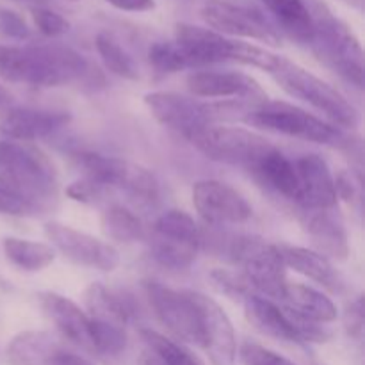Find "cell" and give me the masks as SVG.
I'll return each mask as SVG.
<instances>
[{
    "mask_svg": "<svg viewBox=\"0 0 365 365\" xmlns=\"http://www.w3.org/2000/svg\"><path fill=\"white\" fill-rule=\"evenodd\" d=\"M245 316L248 323L267 337L285 342H323L328 334L321 324L296 316L274 299L250 292L245 299Z\"/></svg>",
    "mask_w": 365,
    "mask_h": 365,
    "instance_id": "cell-10",
    "label": "cell"
},
{
    "mask_svg": "<svg viewBox=\"0 0 365 365\" xmlns=\"http://www.w3.org/2000/svg\"><path fill=\"white\" fill-rule=\"evenodd\" d=\"M70 2H77V0H70Z\"/></svg>",
    "mask_w": 365,
    "mask_h": 365,
    "instance_id": "cell-46",
    "label": "cell"
},
{
    "mask_svg": "<svg viewBox=\"0 0 365 365\" xmlns=\"http://www.w3.org/2000/svg\"><path fill=\"white\" fill-rule=\"evenodd\" d=\"M73 351L48 331H21L7 344L6 359L9 365H68Z\"/></svg>",
    "mask_w": 365,
    "mask_h": 365,
    "instance_id": "cell-21",
    "label": "cell"
},
{
    "mask_svg": "<svg viewBox=\"0 0 365 365\" xmlns=\"http://www.w3.org/2000/svg\"><path fill=\"white\" fill-rule=\"evenodd\" d=\"M84 178L106 189H118L139 203H155L159 200V182L146 168L130 160L102 153L82 152L75 155Z\"/></svg>",
    "mask_w": 365,
    "mask_h": 365,
    "instance_id": "cell-6",
    "label": "cell"
},
{
    "mask_svg": "<svg viewBox=\"0 0 365 365\" xmlns=\"http://www.w3.org/2000/svg\"><path fill=\"white\" fill-rule=\"evenodd\" d=\"M95 43L96 50H98V56L102 57L103 64H106V68L110 73L118 75L121 78H127V81H135L139 77L138 66H135L130 53L113 36L106 34V32H100L96 36Z\"/></svg>",
    "mask_w": 365,
    "mask_h": 365,
    "instance_id": "cell-32",
    "label": "cell"
},
{
    "mask_svg": "<svg viewBox=\"0 0 365 365\" xmlns=\"http://www.w3.org/2000/svg\"><path fill=\"white\" fill-rule=\"evenodd\" d=\"M145 103L150 114L163 127L177 132L187 141L220 120L217 103H202L196 98H189L173 91L146 93Z\"/></svg>",
    "mask_w": 365,
    "mask_h": 365,
    "instance_id": "cell-11",
    "label": "cell"
},
{
    "mask_svg": "<svg viewBox=\"0 0 365 365\" xmlns=\"http://www.w3.org/2000/svg\"><path fill=\"white\" fill-rule=\"evenodd\" d=\"M66 195L75 202L91 203L103 195V189L96 185L95 182L89 180V178H81V180H75L73 184L68 185Z\"/></svg>",
    "mask_w": 365,
    "mask_h": 365,
    "instance_id": "cell-39",
    "label": "cell"
},
{
    "mask_svg": "<svg viewBox=\"0 0 365 365\" xmlns=\"http://www.w3.org/2000/svg\"><path fill=\"white\" fill-rule=\"evenodd\" d=\"M241 120L250 127L260 130L319 143V145H334L341 139V132L335 125L285 102L257 103L242 114Z\"/></svg>",
    "mask_w": 365,
    "mask_h": 365,
    "instance_id": "cell-5",
    "label": "cell"
},
{
    "mask_svg": "<svg viewBox=\"0 0 365 365\" xmlns=\"http://www.w3.org/2000/svg\"><path fill=\"white\" fill-rule=\"evenodd\" d=\"M299 182V203L309 210H330L337 205V189L327 160L307 153L294 160Z\"/></svg>",
    "mask_w": 365,
    "mask_h": 365,
    "instance_id": "cell-20",
    "label": "cell"
},
{
    "mask_svg": "<svg viewBox=\"0 0 365 365\" xmlns=\"http://www.w3.org/2000/svg\"><path fill=\"white\" fill-rule=\"evenodd\" d=\"M175 43L182 50L187 68H203L217 63H234L235 39L191 24L175 27Z\"/></svg>",
    "mask_w": 365,
    "mask_h": 365,
    "instance_id": "cell-18",
    "label": "cell"
},
{
    "mask_svg": "<svg viewBox=\"0 0 365 365\" xmlns=\"http://www.w3.org/2000/svg\"><path fill=\"white\" fill-rule=\"evenodd\" d=\"M102 230L109 239L118 242L141 241L145 237V227L132 210L123 205H110L102 214Z\"/></svg>",
    "mask_w": 365,
    "mask_h": 365,
    "instance_id": "cell-30",
    "label": "cell"
},
{
    "mask_svg": "<svg viewBox=\"0 0 365 365\" xmlns=\"http://www.w3.org/2000/svg\"><path fill=\"white\" fill-rule=\"evenodd\" d=\"M309 9L314 25L310 45H314L321 59L330 64L341 77L356 88H362L364 50L355 32L321 0H312Z\"/></svg>",
    "mask_w": 365,
    "mask_h": 365,
    "instance_id": "cell-3",
    "label": "cell"
},
{
    "mask_svg": "<svg viewBox=\"0 0 365 365\" xmlns=\"http://www.w3.org/2000/svg\"><path fill=\"white\" fill-rule=\"evenodd\" d=\"M31 14L38 31L41 34L48 36V38H56V36L64 34L70 29V21L63 14L56 13V11L48 9V7L34 6L31 9Z\"/></svg>",
    "mask_w": 365,
    "mask_h": 365,
    "instance_id": "cell-35",
    "label": "cell"
},
{
    "mask_svg": "<svg viewBox=\"0 0 365 365\" xmlns=\"http://www.w3.org/2000/svg\"><path fill=\"white\" fill-rule=\"evenodd\" d=\"M192 205L209 225H239L252 217L248 200L220 180H200L192 185Z\"/></svg>",
    "mask_w": 365,
    "mask_h": 365,
    "instance_id": "cell-16",
    "label": "cell"
},
{
    "mask_svg": "<svg viewBox=\"0 0 365 365\" xmlns=\"http://www.w3.org/2000/svg\"><path fill=\"white\" fill-rule=\"evenodd\" d=\"M141 365H163V364H160L152 353H146V355L141 359Z\"/></svg>",
    "mask_w": 365,
    "mask_h": 365,
    "instance_id": "cell-43",
    "label": "cell"
},
{
    "mask_svg": "<svg viewBox=\"0 0 365 365\" xmlns=\"http://www.w3.org/2000/svg\"><path fill=\"white\" fill-rule=\"evenodd\" d=\"M29 212H32V209L27 203L0 187V214H4V216H24Z\"/></svg>",
    "mask_w": 365,
    "mask_h": 365,
    "instance_id": "cell-41",
    "label": "cell"
},
{
    "mask_svg": "<svg viewBox=\"0 0 365 365\" xmlns=\"http://www.w3.org/2000/svg\"><path fill=\"white\" fill-rule=\"evenodd\" d=\"M239 356H241L242 365H296L285 356L278 355L264 346L252 344V342L242 344Z\"/></svg>",
    "mask_w": 365,
    "mask_h": 365,
    "instance_id": "cell-36",
    "label": "cell"
},
{
    "mask_svg": "<svg viewBox=\"0 0 365 365\" xmlns=\"http://www.w3.org/2000/svg\"><path fill=\"white\" fill-rule=\"evenodd\" d=\"M45 235L52 242L53 250L78 266L110 273L120 264V253L114 246L68 225L50 221L45 225Z\"/></svg>",
    "mask_w": 365,
    "mask_h": 365,
    "instance_id": "cell-13",
    "label": "cell"
},
{
    "mask_svg": "<svg viewBox=\"0 0 365 365\" xmlns=\"http://www.w3.org/2000/svg\"><path fill=\"white\" fill-rule=\"evenodd\" d=\"M278 250H280L285 267L324 287L337 289L339 274L335 273L334 266L324 255L314 250L302 248V246H278Z\"/></svg>",
    "mask_w": 365,
    "mask_h": 365,
    "instance_id": "cell-26",
    "label": "cell"
},
{
    "mask_svg": "<svg viewBox=\"0 0 365 365\" xmlns=\"http://www.w3.org/2000/svg\"><path fill=\"white\" fill-rule=\"evenodd\" d=\"M232 255L250 287L259 291L260 296L282 302L289 280L277 245L260 237H241L232 246Z\"/></svg>",
    "mask_w": 365,
    "mask_h": 365,
    "instance_id": "cell-9",
    "label": "cell"
},
{
    "mask_svg": "<svg viewBox=\"0 0 365 365\" xmlns=\"http://www.w3.org/2000/svg\"><path fill=\"white\" fill-rule=\"evenodd\" d=\"M2 250L6 259L14 267L29 271V273L45 269L56 259V250L52 246L46 242L29 241V239L6 237L2 241Z\"/></svg>",
    "mask_w": 365,
    "mask_h": 365,
    "instance_id": "cell-29",
    "label": "cell"
},
{
    "mask_svg": "<svg viewBox=\"0 0 365 365\" xmlns=\"http://www.w3.org/2000/svg\"><path fill=\"white\" fill-rule=\"evenodd\" d=\"M187 88L200 98H220L252 106L266 102L267 98L262 86L241 71H192L187 77Z\"/></svg>",
    "mask_w": 365,
    "mask_h": 365,
    "instance_id": "cell-17",
    "label": "cell"
},
{
    "mask_svg": "<svg viewBox=\"0 0 365 365\" xmlns=\"http://www.w3.org/2000/svg\"><path fill=\"white\" fill-rule=\"evenodd\" d=\"M282 303L296 316L317 324L330 323L337 317V307L334 305V302L327 294L305 284L289 282Z\"/></svg>",
    "mask_w": 365,
    "mask_h": 365,
    "instance_id": "cell-24",
    "label": "cell"
},
{
    "mask_svg": "<svg viewBox=\"0 0 365 365\" xmlns=\"http://www.w3.org/2000/svg\"><path fill=\"white\" fill-rule=\"evenodd\" d=\"M89 317V316H88ZM127 348L125 327L89 317V349L106 356H116Z\"/></svg>",
    "mask_w": 365,
    "mask_h": 365,
    "instance_id": "cell-33",
    "label": "cell"
},
{
    "mask_svg": "<svg viewBox=\"0 0 365 365\" xmlns=\"http://www.w3.org/2000/svg\"><path fill=\"white\" fill-rule=\"evenodd\" d=\"M305 232L316 246L317 253L335 260H346L349 255L348 234L341 221L335 220L328 210H310L305 217Z\"/></svg>",
    "mask_w": 365,
    "mask_h": 365,
    "instance_id": "cell-23",
    "label": "cell"
},
{
    "mask_svg": "<svg viewBox=\"0 0 365 365\" xmlns=\"http://www.w3.org/2000/svg\"><path fill=\"white\" fill-rule=\"evenodd\" d=\"M89 63L63 45H0V78L31 88H61L88 81Z\"/></svg>",
    "mask_w": 365,
    "mask_h": 365,
    "instance_id": "cell-1",
    "label": "cell"
},
{
    "mask_svg": "<svg viewBox=\"0 0 365 365\" xmlns=\"http://www.w3.org/2000/svg\"><path fill=\"white\" fill-rule=\"evenodd\" d=\"M16 2H25V4H32V6H43L46 0H16Z\"/></svg>",
    "mask_w": 365,
    "mask_h": 365,
    "instance_id": "cell-45",
    "label": "cell"
},
{
    "mask_svg": "<svg viewBox=\"0 0 365 365\" xmlns=\"http://www.w3.org/2000/svg\"><path fill=\"white\" fill-rule=\"evenodd\" d=\"M262 4L291 38L310 43L314 25L307 0H262Z\"/></svg>",
    "mask_w": 365,
    "mask_h": 365,
    "instance_id": "cell-27",
    "label": "cell"
},
{
    "mask_svg": "<svg viewBox=\"0 0 365 365\" xmlns=\"http://www.w3.org/2000/svg\"><path fill=\"white\" fill-rule=\"evenodd\" d=\"M271 75L285 93L323 113L331 125L351 128L359 123V113L353 103H349L348 98L334 86L310 73L305 68L285 59L284 64Z\"/></svg>",
    "mask_w": 365,
    "mask_h": 365,
    "instance_id": "cell-4",
    "label": "cell"
},
{
    "mask_svg": "<svg viewBox=\"0 0 365 365\" xmlns=\"http://www.w3.org/2000/svg\"><path fill=\"white\" fill-rule=\"evenodd\" d=\"M6 103H11V96L7 89L0 84V106H6Z\"/></svg>",
    "mask_w": 365,
    "mask_h": 365,
    "instance_id": "cell-44",
    "label": "cell"
},
{
    "mask_svg": "<svg viewBox=\"0 0 365 365\" xmlns=\"http://www.w3.org/2000/svg\"><path fill=\"white\" fill-rule=\"evenodd\" d=\"M141 337L150 348V353L163 365H205L191 349L164 337L159 331L143 328Z\"/></svg>",
    "mask_w": 365,
    "mask_h": 365,
    "instance_id": "cell-31",
    "label": "cell"
},
{
    "mask_svg": "<svg viewBox=\"0 0 365 365\" xmlns=\"http://www.w3.org/2000/svg\"><path fill=\"white\" fill-rule=\"evenodd\" d=\"M113 7L127 13H146L155 7L153 0H107Z\"/></svg>",
    "mask_w": 365,
    "mask_h": 365,
    "instance_id": "cell-42",
    "label": "cell"
},
{
    "mask_svg": "<svg viewBox=\"0 0 365 365\" xmlns=\"http://www.w3.org/2000/svg\"><path fill=\"white\" fill-rule=\"evenodd\" d=\"M0 34L11 39H27L31 31L16 11L0 9Z\"/></svg>",
    "mask_w": 365,
    "mask_h": 365,
    "instance_id": "cell-38",
    "label": "cell"
},
{
    "mask_svg": "<svg viewBox=\"0 0 365 365\" xmlns=\"http://www.w3.org/2000/svg\"><path fill=\"white\" fill-rule=\"evenodd\" d=\"M202 16L207 21V25H209V29L227 36V38L232 36L234 39H257V41H262L271 46H278L282 43V38L277 29L257 9H250V7L235 6V4L225 2V0H217V2H212L203 7Z\"/></svg>",
    "mask_w": 365,
    "mask_h": 365,
    "instance_id": "cell-14",
    "label": "cell"
},
{
    "mask_svg": "<svg viewBox=\"0 0 365 365\" xmlns=\"http://www.w3.org/2000/svg\"><path fill=\"white\" fill-rule=\"evenodd\" d=\"M192 146L200 150L207 159L216 163L241 166L248 171H255L260 160L274 148L266 138L246 128L209 125L191 139Z\"/></svg>",
    "mask_w": 365,
    "mask_h": 365,
    "instance_id": "cell-8",
    "label": "cell"
},
{
    "mask_svg": "<svg viewBox=\"0 0 365 365\" xmlns=\"http://www.w3.org/2000/svg\"><path fill=\"white\" fill-rule=\"evenodd\" d=\"M200 245V228L187 212L171 209L157 217L150 239V253L157 264L175 271L187 269L198 257Z\"/></svg>",
    "mask_w": 365,
    "mask_h": 365,
    "instance_id": "cell-7",
    "label": "cell"
},
{
    "mask_svg": "<svg viewBox=\"0 0 365 365\" xmlns=\"http://www.w3.org/2000/svg\"><path fill=\"white\" fill-rule=\"evenodd\" d=\"M257 178L284 198L299 203V182L294 160L285 157L278 148H273L253 171Z\"/></svg>",
    "mask_w": 365,
    "mask_h": 365,
    "instance_id": "cell-25",
    "label": "cell"
},
{
    "mask_svg": "<svg viewBox=\"0 0 365 365\" xmlns=\"http://www.w3.org/2000/svg\"><path fill=\"white\" fill-rule=\"evenodd\" d=\"M70 113L66 110L34 109L21 106H0V134L13 141H34L68 125Z\"/></svg>",
    "mask_w": 365,
    "mask_h": 365,
    "instance_id": "cell-19",
    "label": "cell"
},
{
    "mask_svg": "<svg viewBox=\"0 0 365 365\" xmlns=\"http://www.w3.org/2000/svg\"><path fill=\"white\" fill-rule=\"evenodd\" d=\"M210 278L214 280L216 287L220 289L221 292L225 294L232 296V298H242L245 299L246 296L252 292V287L248 285V282L242 278V274H235L232 271H225V269H216Z\"/></svg>",
    "mask_w": 365,
    "mask_h": 365,
    "instance_id": "cell-37",
    "label": "cell"
},
{
    "mask_svg": "<svg viewBox=\"0 0 365 365\" xmlns=\"http://www.w3.org/2000/svg\"><path fill=\"white\" fill-rule=\"evenodd\" d=\"M56 166L38 148L25 141H0V187L32 210L52 202L57 195Z\"/></svg>",
    "mask_w": 365,
    "mask_h": 365,
    "instance_id": "cell-2",
    "label": "cell"
},
{
    "mask_svg": "<svg viewBox=\"0 0 365 365\" xmlns=\"http://www.w3.org/2000/svg\"><path fill=\"white\" fill-rule=\"evenodd\" d=\"M145 291L157 319L178 341L200 346V316L192 292L175 291L159 282H146Z\"/></svg>",
    "mask_w": 365,
    "mask_h": 365,
    "instance_id": "cell-12",
    "label": "cell"
},
{
    "mask_svg": "<svg viewBox=\"0 0 365 365\" xmlns=\"http://www.w3.org/2000/svg\"><path fill=\"white\" fill-rule=\"evenodd\" d=\"M364 323H365L364 298L362 296H359V298L349 305L348 312H346V328H348L349 335L355 339H362Z\"/></svg>",
    "mask_w": 365,
    "mask_h": 365,
    "instance_id": "cell-40",
    "label": "cell"
},
{
    "mask_svg": "<svg viewBox=\"0 0 365 365\" xmlns=\"http://www.w3.org/2000/svg\"><path fill=\"white\" fill-rule=\"evenodd\" d=\"M39 307L66 341L89 349V317L70 298L57 292H39ZM91 351V349H89Z\"/></svg>",
    "mask_w": 365,
    "mask_h": 365,
    "instance_id": "cell-22",
    "label": "cell"
},
{
    "mask_svg": "<svg viewBox=\"0 0 365 365\" xmlns=\"http://www.w3.org/2000/svg\"><path fill=\"white\" fill-rule=\"evenodd\" d=\"M200 316V348L207 353L212 365H235L237 339L234 324L220 303L207 294L191 291Z\"/></svg>",
    "mask_w": 365,
    "mask_h": 365,
    "instance_id": "cell-15",
    "label": "cell"
},
{
    "mask_svg": "<svg viewBox=\"0 0 365 365\" xmlns=\"http://www.w3.org/2000/svg\"><path fill=\"white\" fill-rule=\"evenodd\" d=\"M148 59L150 64L163 73H177V71L187 70L184 53L175 41L153 43L150 46Z\"/></svg>",
    "mask_w": 365,
    "mask_h": 365,
    "instance_id": "cell-34",
    "label": "cell"
},
{
    "mask_svg": "<svg viewBox=\"0 0 365 365\" xmlns=\"http://www.w3.org/2000/svg\"><path fill=\"white\" fill-rule=\"evenodd\" d=\"M84 303L88 309V316L91 319L106 321V323L125 327L130 319V307L121 296L114 294L100 282L89 285L84 292Z\"/></svg>",
    "mask_w": 365,
    "mask_h": 365,
    "instance_id": "cell-28",
    "label": "cell"
},
{
    "mask_svg": "<svg viewBox=\"0 0 365 365\" xmlns=\"http://www.w3.org/2000/svg\"><path fill=\"white\" fill-rule=\"evenodd\" d=\"M214 2H217V0H214Z\"/></svg>",
    "mask_w": 365,
    "mask_h": 365,
    "instance_id": "cell-47",
    "label": "cell"
}]
</instances>
